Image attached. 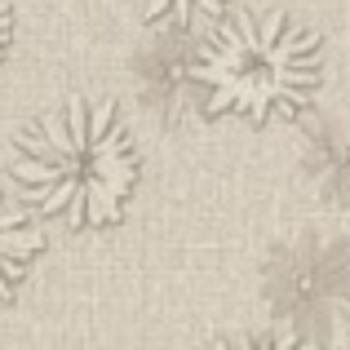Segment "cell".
Instances as JSON below:
<instances>
[{"label":"cell","instance_id":"cell-1","mask_svg":"<svg viewBox=\"0 0 350 350\" xmlns=\"http://www.w3.org/2000/svg\"><path fill=\"white\" fill-rule=\"evenodd\" d=\"M14 178L44 217L111 226L137 182V155L111 107L71 98L62 111L44 116L18 137Z\"/></svg>","mask_w":350,"mask_h":350},{"label":"cell","instance_id":"cell-2","mask_svg":"<svg viewBox=\"0 0 350 350\" xmlns=\"http://www.w3.org/2000/svg\"><path fill=\"white\" fill-rule=\"evenodd\" d=\"M191 76L208 89L213 116H297L319 89V44L284 14L235 18L200 49Z\"/></svg>","mask_w":350,"mask_h":350},{"label":"cell","instance_id":"cell-3","mask_svg":"<svg viewBox=\"0 0 350 350\" xmlns=\"http://www.w3.org/2000/svg\"><path fill=\"white\" fill-rule=\"evenodd\" d=\"M266 297L280 319L301 324V342H337L328 319L350 324V248L342 239L306 235L275 253L266 271Z\"/></svg>","mask_w":350,"mask_h":350},{"label":"cell","instance_id":"cell-4","mask_svg":"<svg viewBox=\"0 0 350 350\" xmlns=\"http://www.w3.org/2000/svg\"><path fill=\"white\" fill-rule=\"evenodd\" d=\"M40 244H44V235L36 231L31 213L5 204V196H0V297L23 280L27 262L40 253Z\"/></svg>","mask_w":350,"mask_h":350},{"label":"cell","instance_id":"cell-5","mask_svg":"<svg viewBox=\"0 0 350 350\" xmlns=\"http://www.w3.org/2000/svg\"><path fill=\"white\" fill-rule=\"evenodd\" d=\"M319 191L350 200V133L324 146V164H319Z\"/></svg>","mask_w":350,"mask_h":350},{"label":"cell","instance_id":"cell-6","mask_svg":"<svg viewBox=\"0 0 350 350\" xmlns=\"http://www.w3.org/2000/svg\"><path fill=\"white\" fill-rule=\"evenodd\" d=\"M142 18H173V23H191L196 14H217L226 0H137Z\"/></svg>","mask_w":350,"mask_h":350},{"label":"cell","instance_id":"cell-7","mask_svg":"<svg viewBox=\"0 0 350 350\" xmlns=\"http://www.w3.org/2000/svg\"><path fill=\"white\" fill-rule=\"evenodd\" d=\"M9 36H14V14H9V0H0V49L9 44Z\"/></svg>","mask_w":350,"mask_h":350}]
</instances>
